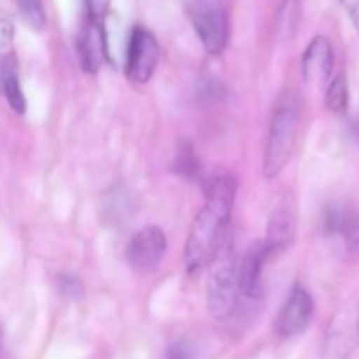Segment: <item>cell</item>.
<instances>
[{"instance_id":"cell-8","label":"cell","mask_w":359,"mask_h":359,"mask_svg":"<svg viewBox=\"0 0 359 359\" xmlns=\"http://www.w3.org/2000/svg\"><path fill=\"white\" fill-rule=\"evenodd\" d=\"M167 252V237L158 226H146L128 244V263L140 273L153 272Z\"/></svg>"},{"instance_id":"cell-23","label":"cell","mask_w":359,"mask_h":359,"mask_svg":"<svg viewBox=\"0 0 359 359\" xmlns=\"http://www.w3.org/2000/svg\"><path fill=\"white\" fill-rule=\"evenodd\" d=\"M14 37V25L9 18H0V49L9 48Z\"/></svg>"},{"instance_id":"cell-1","label":"cell","mask_w":359,"mask_h":359,"mask_svg":"<svg viewBox=\"0 0 359 359\" xmlns=\"http://www.w3.org/2000/svg\"><path fill=\"white\" fill-rule=\"evenodd\" d=\"M202 184L205 203L193 221L184 251L186 269L191 273L209 266L228 241V226L237 193V181L230 174H216Z\"/></svg>"},{"instance_id":"cell-20","label":"cell","mask_w":359,"mask_h":359,"mask_svg":"<svg viewBox=\"0 0 359 359\" xmlns=\"http://www.w3.org/2000/svg\"><path fill=\"white\" fill-rule=\"evenodd\" d=\"M165 359H195V347L189 340L181 339L170 344Z\"/></svg>"},{"instance_id":"cell-19","label":"cell","mask_w":359,"mask_h":359,"mask_svg":"<svg viewBox=\"0 0 359 359\" xmlns=\"http://www.w3.org/2000/svg\"><path fill=\"white\" fill-rule=\"evenodd\" d=\"M224 93V88L221 84V81H217L216 77H203L202 81L198 83V97L202 100L212 102V100H219Z\"/></svg>"},{"instance_id":"cell-22","label":"cell","mask_w":359,"mask_h":359,"mask_svg":"<svg viewBox=\"0 0 359 359\" xmlns=\"http://www.w3.org/2000/svg\"><path fill=\"white\" fill-rule=\"evenodd\" d=\"M84 4H86L88 9V18H93V20L100 21L107 14L111 0H84Z\"/></svg>"},{"instance_id":"cell-24","label":"cell","mask_w":359,"mask_h":359,"mask_svg":"<svg viewBox=\"0 0 359 359\" xmlns=\"http://www.w3.org/2000/svg\"><path fill=\"white\" fill-rule=\"evenodd\" d=\"M340 2H342L347 16L351 18V21H353L354 28H356L359 35V0H340Z\"/></svg>"},{"instance_id":"cell-13","label":"cell","mask_w":359,"mask_h":359,"mask_svg":"<svg viewBox=\"0 0 359 359\" xmlns=\"http://www.w3.org/2000/svg\"><path fill=\"white\" fill-rule=\"evenodd\" d=\"M294 233H297V219H294V212L291 210L290 205H280L279 209L273 210L272 217L269 223V231H266L265 242L266 249H269L270 256L276 252L286 251L294 241Z\"/></svg>"},{"instance_id":"cell-21","label":"cell","mask_w":359,"mask_h":359,"mask_svg":"<svg viewBox=\"0 0 359 359\" xmlns=\"http://www.w3.org/2000/svg\"><path fill=\"white\" fill-rule=\"evenodd\" d=\"M60 291L67 298H77L83 294V283L74 276H62L60 277Z\"/></svg>"},{"instance_id":"cell-18","label":"cell","mask_w":359,"mask_h":359,"mask_svg":"<svg viewBox=\"0 0 359 359\" xmlns=\"http://www.w3.org/2000/svg\"><path fill=\"white\" fill-rule=\"evenodd\" d=\"M280 27L293 35L294 28H297L298 18H300V2L298 0H284L283 7H280Z\"/></svg>"},{"instance_id":"cell-6","label":"cell","mask_w":359,"mask_h":359,"mask_svg":"<svg viewBox=\"0 0 359 359\" xmlns=\"http://www.w3.org/2000/svg\"><path fill=\"white\" fill-rule=\"evenodd\" d=\"M160 62V44L149 30L142 27L133 28L126 49V76L132 83L146 84L153 77Z\"/></svg>"},{"instance_id":"cell-15","label":"cell","mask_w":359,"mask_h":359,"mask_svg":"<svg viewBox=\"0 0 359 359\" xmlns=\"http://www.w3.org/2000/svg\"><path fill=\"white\" fill-rule=\"evenodd\" d=\"M326 105L335 114H346L349 107V84L344 74H339L330 81L328 91H326Z\"/></svg>"},{"instance_id":"cell-12","label":"cell","mask_w":359,"mask_h":359,"mask_svg":"<svg viewBox=\"0 0 359 359\" xmlns=\"http://www.w3.org/2000/svg\"><path fill=\"white\" fill-rule=\"evenodd\" d=\"M77 53L83 69L90 74H97L107 58V41L100 21L88 18L81 27L77 37Z\"/></svg>"},{"instance_id":"cell-17","label":"cell","mask_w":359,"mask_h":359,"mask_svg":"<svg viewBox=\"0 0 359 359\" xmlns=\"http://www.w3.org/2000/svg\"><path fill=\"white\" fill-rule=\"evenodd\" d=\"M18 7L23 20L34 30H42L46 27V9L42 0H18Z\"/></svg>"},{"instance_id":"cell-7","label":"cell","mask_w":359,"mask_h":359,"mask_svg":"<svg viewBox=\"0 0 359 359\" xmlns=\"http://www.w3.org/2000/svg\"><path fill=\"white\" fill-rule=\"evenodd\" d=\"M314 318V300L304 286H294L276 319V333L283 339L304 333Z\"/></svg>"},{"instance_id":"cell-5","label":"cell","mask_w":359,"mask_h":359,"mask_svg":"<svg viewBox=\"0 0 359 359\" xmlns=\"http://www.w3.org/2000/svg\"><path fill=\"white\" fill-rule=\"evenodd\" d=\"M191 23L210 55H219L228 41V16L221 0H191Z\"/></svg>"},{"instance_id":"cell-10","label":"cell","mask_w":359,"mask_h":359,"mask_svg":"<svg viewBox=\"0 0 359 359\" xmlns=\"http://www.w3.org/2000/svg\"><path fill=\"white\" fill-rule=\"evenodd\" d=\"M333 67H335V53H333L332 42L325 35H318L312 39L304 53V60H302L304 79L309 84L323 86L332 79Z\"/></svg>"},{"instance_id":"cell-16","label":"cell","mask_w":359,"mask_h":359,"mask_svg":"<svg viewBox=\"0 0 359 359\" xmlns=\"http://www.w3.org/2000/svg\"><path fill=\"white\" fill-rule=\"evenodd\" d=\"M2 88L11 109H13L14 112H18V114H25V111H27V100H25L23 97V91H21L20 81H18L16 74L11 69L2 72Z\"/></svg>"},{"instance_id":"cell-4","label":"cell","mask_w":359,"mask_h":359,"mask_svg":"<svg viewBox=\"0 0 359 359\" xmlns=\"http://www.w3.org/2000/svg\"><path fill=\"white\" fill-rule=\"evenodd\" d=\"M359 347V300L342 305L330 321L323 359H351Z\"/></svg>"},{"instance_id":"cell-9","label":"cell","mask_w":359,"mask_h":359,"mask_svg":"<svg viewBox=\"0 0 359 359\" xmlns=\"http://www.w3.org/2000/svg\"><path fill=\"white\" fill-rule=\"evenodd\" d=\"M325 231L340 238L346 255L359 262V210L346 203H333L325 212Z\"/></svg>"},{"instance_id":"cell-3","label":"cell","mask_w":359,"mask_h":359,"mask_svg":"<svg viewBox=\"0 0 359 359\" xmlns=\"http://www.w3.org/2000/svg\"><path fill=\"white\" fill-rule=\"evenodd\" d=\"M298 133V107L293 97H283L270 119L269 140L265 147L263 172L273 179L284 170L293 154Z\"/></svg>"},{"instance_id":"cell-14","label":"cell","mask_w":359,"mask_h":359,"mask_svg":"<svg viewBox=\"0 0 359 359\" xmlns=\"http://www.w3.org/2000/svg\"><path fill=\"white\" fill-rule=\"evenodd\" d=\"M172 167H174L175 174L188 179V181L203 182L202 163H200L198 156H196L195 147L189 142H186V140H182L177 146V153H175Z\"/></svg>"},{"instance_id":"cell-2","label":"cell","mask_w":359,"mask_h":359,"mask_svg":"<svg viewBox=\"0 0 359 359\" xmlns=\"http://www.w3.org/2000/svg\"><path fill=\"white\" fill-rule=\"evenodd\" d=\"M209 266L210 277L207 284V307L214 319L228 321L237 311L238 298H241L238 259L230 241L224 242Z\"/></svg>"},{"instance_id":"cell-11","label":"cell","mask_w":359,"mask_h":359,"mask_svg":"<svg viewBox=\"0 0 359 359\" xmlns=\"http://www.w3.org/2000/svg\"><path fill=\"white\" fill-rule=\"evenodd\" d=\"M270 252L265 242L259 241L252 244L245 252L244 259L238 263V283H241V297L248 300H259L263 293V270Z\"/></svg>"}]
</instances>
